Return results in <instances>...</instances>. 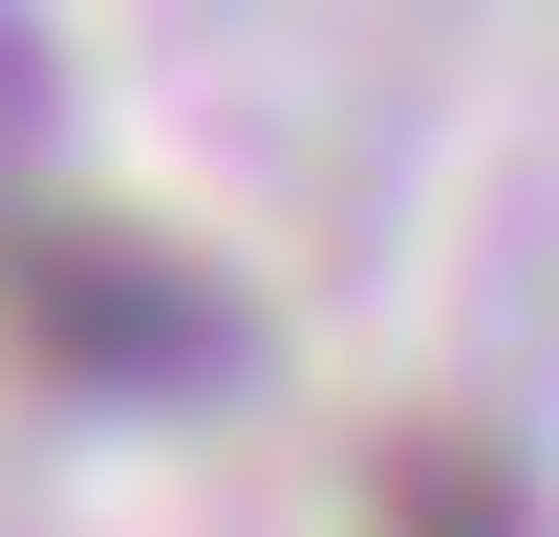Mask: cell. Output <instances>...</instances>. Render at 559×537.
<instances>
[]
</instances>
